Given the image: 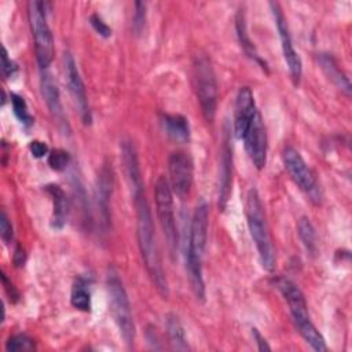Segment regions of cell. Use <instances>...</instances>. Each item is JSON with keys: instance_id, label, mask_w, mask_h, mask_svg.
Returning <instances> with one entry per match:
<instances>
[{"instance_id": "d590c367", "label": "cell", "mask_w": 352, "mask_h": 352, "mask_svg": "<svg viewBox=\"0 0 352 352\" xmlns=\"http://www.w3.org/2000/svg\"><path fill=\"white\" fill-rule=\"evenodd\" d=\"M25 260H26L25 250L21 246H16L15 253H14V263H15V265L16 267H22L25 264Z\"/></svg>"}, {"instance_id": "83f0119b", "label": "cell", "mask_w": 352, "mask_h": 352, "mask_svg": "<svg viewBox=\"0 0 352 352\" xmlns=\"http://www.w3.org/2000/svg\"><path fill=\"white\" fill-rule=\"evenodd\" d=\"M48 165L54 170H65L70 162V154L62 148H54L48 154Z\"/></svg>"}, {"instance_id": "44dd1931", "label": "cell", "mask_w": 352, "mask_h": 352, "mask_svg": "<svg viewBox=\"0 0 352 352\" xmlns=\"http://www.w3.org/2000/svg\"><path fill=\"white\" fill-rule=\"evenodd\" d=\"M235 28H236L238 40H239L241 47H242V50L245 51V54H246L250 59H253L254 62L260 63V65H261V67L267 69L265 62L260 58V55H258V52H257V50H256L254 44L252 43V40H250V37H249L248 26H246V18H245V12H243V10H239V11L236 12V18H235Z\"/></svg>"}, {"instance_id": "ac0fdd59", "label": "cell", "mask_w": 352, "mask_h": 352, "mask_svg": "<svg viewBox=\"0 0 352 352\" xmlns=\"http://www.w3.org/2000/svg\"><path fill=\"white\" fill-rule=\"evenodd\" d=\"M45 191L50 194L52 201V217L51 227L55 230L63 228L67 219V198L65 191L58 184H47Z\"/></svg>"}, {"instance_id": "52a82bcc", "label": "cell", "mask_w": 352, "mask_h": 352, "mask_svg": "<svg viewBox=\"0 0 352 352\" xmlns=\"http://www.w3.org/2000/svg\"><path fill=\"white\" fill-rule=\"evenodd\" d=\"M194 80L201 111L208 122H212L217 109L216 76L206 55H197L194 62Z\"/></svg>"}, {"instance_id": "836d02e7", "label": "cell", "mask_w": 352, "mask_h": 352, "mask_svg": "<svg viewBox=\"0 0 352 352\" xmlns=\"http://www.w3.org/2000/svg\"><path fill=\"white\" fill-rule=\"evenodd\" d=\"M1 279H3L4 289H6L7 294L10 296V298H12V301H18V298H19V293L16 292V289L14 287V285L8 280V278L6 276V274H3V275H1Z\"/></svg>"}, {"instance_id": "7c38bea8", "label": "cell", "mask_w": 352, "mask_h": 352, "mask_svg": "<svg viewBox=\"0 0 352 352\" xmlns=\"http://www.w3.org/2000/svg\"><path fill=\"white\" fill-rule=\"evenodd\" d=\"M65 73H66L69 91L72 94L74 104L78 109V113L81 116L82 122L85 125H88L92 121L89 103H88V96H87L85 85H84V81L80 76L77 63H76V60H74V58L70 52H65Z\"/></svg>"}, {"instance_id": "e0dca14e", "label": "cell", "mask_w": 352, "mask_h": 352, "mask_svg": "<svg viewBox=\"0 0 352 352\" xmlns=\"http://www.w3.org/2000/svg\"><path fill=\"white\" fill-rule=\"evenodd\" d=\"M221 165H220V176H219V208L223 210L227 205L230 191H231V179H232V157L231 150L227 142L221 150Z\"/></svg>"}, {"instance_id": "e575fe53", "label": "cell", "mask_w": 352, "mask_h": 352, "mask_svg": "<svg viewBox=\"0 0 352 352\" xmlns=\"http://www.w3.org/2000/svg\"><path fill=\"white\" fill-rule=\"evenodd\" d=\"M252 334H253V337H254V340H256V342H257L258 351H271V346L268 345V342L265 341V338L260 334V331H258L256 327L252 329Z\"/></svg>"}, {"instance_id": "1f68e13d", "label": "cell", "mask_w": 352, "mask_h": 352, "mask_svg": "<svg viewBox=\"0 0 352 352\" xmlns=\"http://www.w3.org/2000/svg\"><path fill=\"white\" fill-rule=\"evenodd\" d=\"M0 235L6 243H10L12 241V235H14L12 226L6 210H1V216H0Z\"/></svg>"}, {"instance_id": "30bf717a", "label": "cell", "mask_w": 352, "mask_h": 352, "mask_svg": "<svg viewBox=\"0 0 352 352\" xmlns=\"http://www.w3.org/2000/svg\"><path fill=\"white\" fill-rule=\"evenodd\" d=\"M242 140L252 164L257 169H263L267 162V129L260 111L254 114Z\"/></svg>"}, {"instance_id": "3957f363", "label": "cell", "mask_w": 352, "mask_h": 352, "mask_svg": "<svg viewBox=\"0 0 352 352\" xmlns=\"http://www.w3.org/2000/svg\"><path fill=\"white\" fill-rule=\"evenodd\" d=\"M275 285L279 289V292L282 293V296L285 297V300L289 305L293 322H294L298 333L301 334V337L305 340V342L314 351H318V352L327 351V345L324 342L323 336L319 333V330L315 327V324L312 323V320L309 318L307 301H305V297H304L302 292L300 290V287L287 278L276 279Z\"/></svg>"}, {"instance_id": "f546056e", "label": "cell", "mask_w": 352, "mask_h": 352, "mask_svg": "<svg viewBox=\"0 0 352 352\" xmlns=\"http://www.w3.org/2000/svg\"><path fill=\"white\" fill-rule=\"evenodd\" d=\"M89 23H91V26L94 28V30H95L99 36H102V37H104V38H107V37L111 36V28H110L98 14H92V15L89 16Z\"/></svg>"}, {"instance_id": "4316f807", "label": "cell", "mask_w": 352, "mask_h": 352, "mask_svg": "<svg viewBox=\"0 0 352 352\" xmlns=\"http://www.w3.org/2000/svg\"><path fill=\"white\" fill-rule=\"evenodd\" d=\"M34 342L26 334H15L11 336L6 342V351L8 352H22V351H33Z\"/></svg>"}, {"instance_id": "8992f818", "label": "cell", "mask_w": 352, "mask_h": 352, "mask_svg": "<svg viewBox=\"0 0 352 352\" xmlns=\"http://www.w3.org/2000/svg\"><path fill=\"white\" fill-rule=\"evenodd\" d=\"M45 11V3L43 1H30L28 4V16L34 43L36 59L41 70H45L51 65L55 55L54 37L47 22Z\"/></svg>"}, {"instance_id": "5b68a950", "label": "cell", "mask_w": 352, "mask_h": 352, "mask_svg": "<svg viewBox=\"0 0 352 352\" xmlns=\"http://www.w3.org/2000/svg\"><path fill=\"white\" fill-rule=\"evenodd\" d=\"M106 287H107L110 311H111L114 323L124 342L128 346H132L135 341V334H136L132 308H131V302H129L126 290L124 287V283L117 275V272H114L113 270H110V272L107 274Z\"/></svg>"}, {"instance_id": "d4e9b609", "label": "cell", "mask_w": 352, "mask_h": 352, "mask_svg": "<svg viewBox=\"0 0 352 352\" xmlns=\"http://www.w3.org/2000/svg\"><path fill=\"white\" fill-rule=\"evenodd\" d=\"M70 302L76 309L88 312L91 311V293L84 279H77L72 287Z\"/></svg>"}, {"instance_id": "d6a6232c", "label": "cell", "mask_w": 352, "mask_h": 352, "mask_svg": "<svg viewBox=\"0 0 352 352\" xmlns=\"http://www.w3.org/2000/svg\"><path fill=\"white\" fill-rule=\"evenodd\" d=\"M29 148H30L32 155L36 157V158H41V157L48 154V146L44 142H40V140H33L30 143Z\"/></svg>"}, {"instance_id": "f1b7e54d", "label": "cell", "mask_w": 352, "mask_h": 352, "mask_svg": "<svg viewBox=\"0 0 352 352\" xmlns=\"http://www.w3.org/2000/svg\"><path fill=\"white\" fill-rule=\"evenodd\" d=\"M146 23V3L136 1L135 3V12L132 18V30L135 34H140Z\"/></svg>"}, {"instance_id": "277c9868", "label": "cell", "mask_w": 352, "mask_h": 352, "mask_svg": "<svg viewBox=\"0 0 352 352\" xmlns=\"http://www.w3.org/2000/svg\"><path fill=\"white\" fill-rule=\"evenodd\" d=\"M245 214L250 236L258 252L260 263L265 271L272 272L275 268V250L258 192L253 187L246 194Z\"/></svg>"}, {"instance_id": "484cf974", "label": "cell", "mask_w": 352, "mask_h": 352, "mask_svg": "<svg viewBox=\"0 0 352 352\" xmlns=\"http://www.w3.org/2000/svg\"><path fill=\"white\" fill-rule=\"evenodd\" d=\"M10 99H11L14 114L18 118V121L25 126H30L33 124V117L29 113V109H28V104H26L25 99L21 95H16V94H11Z\"/></svg>"}, {"instance_id": "4fadbf2b", "label": "cell", "mask_w": 352, "mask_h": 352, "mask_svg": "<svg viewBox=\"0 0 352 352\" xmlns=\"http://www.w3.org/2000/svg\"><path fill=\"white\" fill-rule=\"evenodd\" d=\"M283 165L292 180L305 192H312L316 187V177L302 155L294 147H286L282 154Z\"/></svg>"}, {"instance_id": "6da1fadb", "label": "cell", "mask_w": 352, "mask_h": 352, "mask_svg": "<svg viewBox=\"0 0 352 352\" xmlns=\"http://www.w3.org/2000/svg\"><path fill=\"white\" fill-rule=\"evenodd\" d=\"M133 204L136 209L138 245H139V250H140L146 271L151 282L154 283L155 289L158 290V293L166 298L169 293L168 280L162 267L157 239H155L150 205L147 202L143 188L133 192Z\"/></svg>"}, {"instance_id": "8fae6325", "label": "cell", "mask_w": 352, "mask_h": 352, "mask_svg": "<svg viewBox=\"0 0 352 352\" xmlns=\"http://www.w3.org/2000/svg\"><path fill=\"white\" fill-rule=\"evenodd\" d=\"M168 170L172 192L184 199L192 184V162L190 157L183 151L172 153L168 160Z\"/></svg>"}, {"instance_id": "7402d4cb", "label": "cell", "mask_w": 352, "mask_h": 352, "mask_svg": "<svg viewBox=\"0 0 352 352\" xmlns=\"http://www.w3.org/2000/svg\"><path fill=\"white\" fill-rule=\"evenodd\" d=\"M319 63L323 69V72L326 73V76L341 89L344 91L348 96L351 94V82L348 80V77L342 73V70L338 67V65L336 63V60L333 59V56H330L329 54H322L319 56Z\"/></svg>"}, {"instance_id": "d6986e66", "label": "cell", "mask_w": 352, "mask_h": 352, "mask_svg": "<svg viewBox=\"0 0 352 352\" xmlns=\"http://www.w3.org/2000/svg\"><path fill=\"white\" fill-rule=\"evenodd\" d=\"M121 153H122L121 155H122V164H124V168H125L126 179H128V182H129V184H131V187L135 192V191L143 188L136 150H135V147L131 142H122Z\"/></svg>"}, {"instance_id": "9c48e42d", "label": "cell", "mask_w": 352, "mask_h": 352, "mask_svg": "<svg viewBox=\"0 0 352 352\" xmlns=\"http://www.w3.org/2000/svg\"><path fill=\"white\" fill-rule=\"evenodd\" d=\"M270 7H271V12L274 15V21H275V25H276V29H278L283 59L287 65V69L290 72L293 82L298 84L300 78H301V74H302L301 58L298 56L297 51L294 50L292 36H290V30H289L286 18L283 15V11L280 8V4L276 3V1H271Z\"/></svg>"}, {"instance_id": "cb8c5ba5", "label": "cell", "mask_w": 352, "mask_h": 352, "mask_svg": "<svg viewBox=\"0 0 352 352\" xmlns=\"http://www.w3.org/2000/svg\"><path fill=\"white\" fill-rule=\"evenodd\" d=\"M297 232H298V236H300L304 248L307 249V252L309 254L315 256L318 253V236H316V231L308 217L302 216L298 219Z\"/></svg>"}, {"instance_id": "4dcf8cb0", "label": "cell", "mask_w": 352, "mask_h": 352, "mask_svg": "<svg viewBox=\"0 0 352 352\" xmlns=\"http://www.w3.org/2000/svg\"><path fill=\"white\" fill-rule=\"evenodd\" d=\"M16 70H18L16 63L8 56L7 48L3 47V54H1V74H3V77L4 78L12 77Z\"/></svg>"}, {"instance_id": "2e32d148", "label": "cell", "mask_w": 352, "mask_h": 352, "mask_svg": "<svg viewBox=\"0 0 352 352\" xmlns=\"http://www.w3.org/2000/svg\"><path fill=\"white\" fill-rule=\"evenodd\" d=\"M113 169L109 164H104L99 172L96 183V202L99 208V216L104 226L110 221V197L113 191Z\"/></svg>"}, {"instance_id": "603a6c76", "label": "cell", "mask_w": 352, "mask_h": 352, "mask_svg": "<svg viewBox=\"0 0 352 352\" xmlns=\"http://www.w3.org/2000/svg\"><path fill=\"white\" fill-rule=\"evenodd\" d=\"M166 333H168V338H169V342L173 349H176V351H188L190 349V346L187 344L184 327H183L182 322L179 320V318L173 314L166 316Z\"/></svg>"}, {"instance_id": "9a60e30c", "label": "cell", "mask_w": 352, "mask_h": 352, "mask_svg": "<svg viewBox=\"0 0 352 352\" xmlns=\"http://www.w3.org/2000/svg\"><path fill=\"white\" fill-rule=\"evenodd\" d=\"M257 113L254 96L249 87L239 88L235 99V110H234V132L238 139H242L250 121Z\"/></svg>"}, {"instance_id": "5bb4252c", "label": "cell", "mask_w": 352, "mask_h": 352, "mask_svg": "<svg viewBox=\"0 0 352 352\" xmlns=\"http://www.w3.org/2000/svg\"><path fill=\"white\" fill-rule=\"evenodd\" d=\"M40 87H41L43 98L47 103V107H48L52 118L56 121L58 126L62 131L69 132V124H67V120L65 118V113H63V107H62V102H60V94H59L56 80L54 78L52 73L48 72L47 69L41 70Z\"/></svg>"}, {"instance_id": "ffe728a7", "label": "cell", "mask_w": 352, "mask_h": 352, "mask_svg": "<svg viewBox=\"0 0 352 352\" xmlns=\"http://www.w3.org/2000/svg\"><path fill=\"white\" fill-rule=\"evenodd\" d=\"M162 124L166 135L175 142H187L190 138L188 120L180 114H164Z\"/></svg>"}, {"instance_id": "7a4b0ae2", "label": "cell", "mask_w": 352, "mask_h": 352, "mask_svg": "<svg viewBox=\"0 0 352 352\" xmlns=\"http://www.w3.org/2000/svg\"><path fill=\"white\" fill-rule=\"evenodd\" d=\"M209 228V206L206 202L197 205L188 235V246L186 250V271L191 290L197 300L205 301V282L202 275V258L208 241Z\"/></svg>"}, {"instance_id": "ba28073f", "label": "cell", "mask_w": 352, "mask_h": 352, "mask_svg": "<svg viewBox=\"0 0 352 352\" xmlns=\"http://www.w3.org/2000/svg\"><path fill=\"white\" fill-rule=\"evenodd\" d=\"M154 197L158 223L162 228L170 254H175L177 249V228L173 210V192L165 176H160L157 179L154 187Z\"/></svg>"}]
</instances>
